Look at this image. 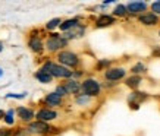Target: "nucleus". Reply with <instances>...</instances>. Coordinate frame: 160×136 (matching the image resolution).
Segmentation results:
<instances>
[{"label": "nucleus", "instance_id": "30", "mask_svg": "<svg viewBox=\"0 0 160 136\" xmlns=\"http://www.w3.org/2000/svg\"><path fill=\"white\" fill-rule=\"evenodd\" d=\"M5 114L6 113L3 111V110H0V120H2V119H5Z\"/></svg>", "mask_w": 160, "mask_h": 136}, {"label": "nucleus", "instance_id": "33", "mask_svg": "<svg viewBox=\"0 0 160 136\" xmlns=\"http://www.w3.org/2000/svg\"><path fill=\"white\" fill-rule=\"evenodd\" d=\"M159 34H160V32H159Z\"/></svg>", "mask_w": 160, "mask_h": 136}, {"label": "nucleus", "instance_id": "11", "mask_svg": "<svg viewBox=\"0 0 160 136\" xmlns=\"http://www.w3.org/2000/svg\"><path fill=\"white\" fill-rule=\"evenodd\" d=\"M44 102H46L49 107H59V106H62V97L58 95L56 92H50L46 95Z\"/></svg>", "mask_w": 160, "mask_h": 136}, {"label": "nucleus", "instance_id": "4", "mask_svg": "<svg viewBox=\"0 0 160 136\" xmlns=\"http://www.w3.org/2000/svg\"><path fill=\"white\" fill-rule=\"evenodd\" d=\"M68 44V40H65L62 35L59 34H52L46 41V49L49 51H59Z\"/></svg>", "mask_w": 160, "mask_h": 136}, {"label": "nucleus", "instance_id": "8", "mask_svg": "<svg viewBox=\"0 0 160 136\" xmlns=\"http://www.w3.org/2000/svg\"><path fill=\"white\" fill-rule=\"evenodd\" d=\"M16 114L21 119V122L25 123H31V120L35 117V113L28 107H18L16 108Z\"/></svg>", "mask_w": 160, "mask_h": 136}, {"label": "nucleus", "instance_id": "5", "mask_svg": "<svg viewBox=\"0 0 160 136\" xmlns=\"http://www.w3.org/2000/svg\"><path fill=\"white\" fill-rule=\"evenodd\" d=\"M52 129H54V127H50L47 123L44 122H31L28 124V130L31 135H46V133H49Z\"/></svg>", "mask_w": 160, "mask_h": 136}, {"label": "nucleus", "instance_id": "10", "mask_svg": "<svg viewBox=\"0 0 160 136\" xmlns=\"http://www.w3.org/2000/svg\"><path fill=\"white\" fill-rule=\"evenodd\" d=\"M146 9H147V3H144V2H131V3L126 5V10H128V13L131 15H137L140 12H144Z\"/></svg>", "mask_w": 160, "mask_h": 136}, {"label": "nucleus", "instance_id": "16", "mask_svg": "<svg viewBox=\"0 0 160 136\" xmlns=\"http://www.w3.org/2000/svg\"><path fill=\"white\" fill-rule=\"evenodd\" d=\"M34 78L38 81V82H41V83H50L52 82V79H53V76L50 75V73H47V72H44V70H37V72L34 73Z\"/></svg>", "mask_w": 160, "mask_h": 136}, {"label": "nucleus", "instance_id": "1", "mask_svg": "<svg viewBox=\"0 0 160 136\" xmlns=\"http://www.w3.org/2000/svg\"><path fill=\"white\" fill-rule=\"evenodd\" d=\"M41 70L50 73L53 78L68 79V78H71V76L73 75L72 70H69L68 68H65V66H62V64H56V63H53V62H50V60H49V62H46V63L43 64Z\"/></svg>", "mask_w": 160, "mask_h": 136}, {"label": "nucleus", "instance_id": "9", "mask_svg": "<svg viewBox=\"0 0 160 136\" xmlns=\"http://www.w3.org/2000/svg\"><path fill=\"white\" fill-rule=\"evenodd\" d=\"M84 32H85V26H82V25L79 24L78 26H75V28H72L71 31H68V32H65V34L62 35L65 40H72V38H79V37H82Z\"/></svg>", "mask_w": 160, "mask_h": 136}, {"label": "nucleus", "instance_id": "26", "mask_svg": "<svg viewBox=\"0 0 160 136\" xmlns=\"http://www.w3.org/2000/svg\"><path fill=\"white\" fill-rule=\"evenodd\" d=\"M28 95L27 92H21V94H8L6 97L8 98H18V100H22V98H25Z\"/></svg>", "mask_w": 160, "mask_h": 136}, {"label": "nucleus", "instance_id": "29", "mask_svg": "<svg viewBox=\"0 0 160 136\" xmlns=\"http://www.w3.org/2000/svg\"><path fill=\"white\" fill-rule=\"evenodd\" d=\"M110 64V62L109 60H100L98 62V64H97V68L98 69H103V68H106V66H109Z\"/></svg>", "mask_w": 160, "mask_h": 136}, {"label": "nucleus", "instance_id": "21", "mask_svg": "<svg viewBox=\"0 0 160 136\" xmlns=\"http://www.w3.org/2000/svg\"><path fill=\"white\" fill-rule=\"evenodd\" d=\"M128 13V10H126V6L125 5H118L113 10V15L115 16H125Z\"/></svg>", "mask_w": 160, "mask_h": 136}, {"label": "nucleus", "instance_id": "18", "mask_svg": "<svg viewBox=\"0 0 160 136\" xmlns=\"http://www.w3.org/2000/svg\"><path fill=\"white\" fill-rule=\"evenodd\" d=\"M142 82V79H141V76H138V75H134V76H131V78H128L125 81L126 87L132 88V89H135V88L140 87V83Z\"/></svg>", "mask_w": 160, "mask_h": 136}, {"label": "nucleus", "instance_id": "3", "mask_svg": "<svg viewBox=\"0 0 160 136\" xmlns=\"http://www.w3.org/2000/svg\"><path fill=\"white\" fill-rule=\"evenodd\" d=\"M81 89H82V94H85L87 97H96V95L100 94L102 87H100L98 81L90 78V79H85V81L81 83Z\"/></svg>", "mask_w": 160, "mask_h": 136}, {"label": "nucleus", "instance_id": "7", "mask_svg": "<svg viewBox=\"0 0 160 136\" xmlns=\"http://www.w3.org/2000/svg\"><path fill=\"white\" fill-rule=\"evenodd\" d=\"M126 75V70L123 68H112V69H106L104 72V78L107 81H119Z\"/></svg>", "mask_w": 160, "mask_h": 136}, {"label": "nucleus", "instance_id": "32", "mask_svg": "<svg viewBox=\"0 0 160 136\" xmlns=\"http://www.w3.org/2000/svg\"><path fill=\"white\" fill-rule=\"evenodd\" d=\"M2 75H3V72H2V69H0V76H2Z\"/></svg>", "mask_w": 160, "mask_h": 136}, {"label": "nucleus", "instance_id": "19", "mask_svg": "<svg viewBox=\"0 0 160 136\" xmlns=\"http://www.w3.org/2000/svg\"><path fill=\"white\" fill-rule=\"evenodd\" d=\"M15 114H16V110H13V108H9V110L6 111L3 122H5L8 126H13V123H15V117L13 116Z\"/></svg>", "mask_w": 160, "mask_h": 136}, {"label": "nucleus", "instance_id": "23", "mask_svg": "<svg viewBox=\"0 0 160 136\" xmlns=\"http://www.w3.org/2000/svg\"><path fill=\"white\" fill-rule=\"evenodd\" d=\"M31 133H29L28 127H18L16 129V132H13V136H29Z\"/></svg>", "mask_w": 160, "mask_h": 136}, {"label": "nucleus", "instance_id": "31", "mask_svg": "<svg viewBox=\"0 0 160 136\" xmlns=\"http://www.w3.org/2000/svg\"><path fill=\"white\" fill-rule=\"evenodd\" d=\"M2 50H3V44L0 43V53H2Z\"/></svg>", "mask_w": 160, "mask_h": 136}, {"label": "nucleus", "instance_id": "22", "mask_svg": "<svg viewBox=\"0 0 160 136\" xmlns=\"http://www.w3.org/2000/svg\"><path fill=\"white\" fill-rule=\"evenodd\" d=\"M131 72L134 73V75H138L140 76V73H144L146 72V66L142 63H137V64H134L131 68Z\"/></svg>", "mask_w": 160, "mask_h": 136}, {"label": "nucleus", "instance_id": "2", "mask_svg": "<svg viewBox=\"0 0 160 136\" xmlns=\"http://www.w3.org/2000/svg\"><path fill=\"white\" fill-rule=\"evenodd\" d=\"M58 60L59 63L65 66V68H77L78 63H79V59H78L77 54L72 53V51H68V50L59 51Z\"/></svg>", "mask_w": 160, "mask_h": 136}, {"label": "nucleus", "instance_id": "20", "mask_svg": "<svg viewBox=\"0 0 160 136\" xmlns=\"http://www.w3.org/2000/svg\"><path fill=\"white\" fill-rule=\"evenodd\" d=\"M62 25V21H60V18H54V19H50L47 24H46V28L49 29V31H53L54 28H58V26H60Z\"/></svg>", "mask_w": 160, "mask_h": 136}, {"label": "nucleus", "instance_id": "25", "mask_svg": "<svg viewBox=\"0 0 160 136\" xmlns=\"http://www.w3.org/2000/svg\"><path fill=\"white\" fill-rule=\"evenodd\" d=\"M88 101H90V97H87L85 94H82V95L77 97V102H78V104H81V106H82V104H87Z\"/></svg>", "mask_w": 160, "mask_h": 136}, {"label": "nucleus", "instance_id": "13", "mask_svg": "<svg viewBox=\"0 0 160 136\" xmlns=\"http://www.w3.org/2000/svg\"><path fill=\"white\" fill-rule=\"evenodd\" d=\"M28 47L32 50V51H35V53H41L44 49V44L38 37H31V38L28 40Z\"/></svg>", "mask_w": 160, "mask_h": 136}, {"label": "nucleus", "instance_id": "27", "mask_svg": "<svg viewBox=\"0 0 160 136\" xmlns=\"http://www.w3.org/2000/svg\"><path fill=\"white\" fill-rule=\"evenodd\" d=\"M151 10L154 12V15H160V2L151 3Z\"/></svg>", "mask_w": 160, "mask_h": 136}, {"label": "nucleus", "instance_id": "28", "mask_svg": "<svg viewBox=\"0 0 160 136\" xmlns=\"http://www.w3.org/2000/svg\"><path fill=\"white\" fill-rule=\"evenodd\" d=\"M0 136H13V130H8V129H0Z\"/></svg>", "mask_w": 160, "mask_h": 136}, {"label": "nucleus", "instance_id": "6", "mask_svg": "<svg viewBox=\"0 0 160 136\" xmlns=\"http://www.w3.org/2000/svg\"><path fill=\"white\" fill-rule=\"evenodd\" d=\"M58 117V113L54 111V110H50V108H41L38 111L35 113V119L38 120V122H52Z\"/></svg>", "mask_w": 160, "mask_h": 136}, {"label": "nucleus", "instance_id": "12", "mask_svg": "<svg viewBox=\"0 0 160 136\" xmlns=\"http://www.w3.org/2000/svg\"><path fill=\"white\" fill-rule=\"evenodd\" d=\"M138 21H140L142 25L151 26V25L159 24V16L154 15V13H144V15H141L140 18H138Z\"/></svg>", "mask_w": 160, "mask_h": 136}, {"label": "nucleus", "instance_id": "24", "mask_svg": "<svg viewBox=\"0 0 160 136\" xmlns=\"http://www.w3.org/2000/svg\"><path fill=\"white\" fill-rule=\"evenodd\" d=\"M54 92L58 94V95H60V97H66V95H68V91H66V88L63 87V85H59L58 88H56V91H54Z\"/></svg>", "mask_w": 160, "mask_h": 136}, {"label": "nucleus", "instance_id": "17", "mask_svg": "<svg viewBox=\"0 0 160 136\" xmlns=\"http://www.w3.org/2000/svg\"><path fill=\"white\" fill-rule=\"evenodd\" d=\"M78 25H79V19L78 18H72V19H68V21H65V22H62V25L59 28L62 29L63 32H68V31H71V29L78 26Z\"/></svg>", "mask_w": 160, "mask_h": 136}, {"label": "nucleus", "instance_id": "15", "mask_svg": "<svg viewBox=\"0 0 160 136\" xmlns=\"http://www.w3.org/2000/svg\"><path fill=\"white\" fill-rule=\"evenodd\" d=\"M63 87L66 88L68 94H78V91L81 89V85H79V82H78V81H73V79H69V81H66V82L63 83Z\"/></svg>", "mask_w": 160, "mask_h": 136}, {"label": "nucleus", "instance_id": "14", "mask_svg": "<svg viewBox=\"0 0 160 136\" xmlns=\"http://www.w3.org/2000/svg\"><path fill=\"white\" fill-rule=\"evenodd\" d=\"M112 24H115V18L110 16V15H102L100 18L96 22V26L97 28H104V26H110Z\"/></svg>", "mask_w": 160, "mask_h": 136}]
</instances>
